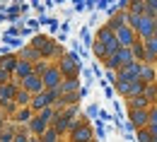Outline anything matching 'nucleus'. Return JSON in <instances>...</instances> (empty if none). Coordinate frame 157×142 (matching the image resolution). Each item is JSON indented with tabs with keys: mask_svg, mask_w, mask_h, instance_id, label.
<instances>
[{
	"mask_svg": "<svg viewBox=\"0 0 157 142\" xmlns=\"http://www.w3.org/2000/svg\"><path fill=\"white\" fill-rule=\"evenodd\" d=\"M29 104H32V94H29V92H24V89H17V94H15V106H17V108H27V106H29Z\"/></svg>",
	"mask_w": 157,
	"mask_h": 142,
	"instance_id": "obj_20",
	"label": "nucleus"
},
{
	"mask_svg": "<svg viewBox=\"0 0 157 142\" xmlns=\"http://www.w3.org/2000/svg\"><path fill=\"white\" fill-rule=\"evenodd\" d=\"M20 87L24 89V92H29L32 96H36V94L44 92V82H41V77H39V75H34V72H32L29 77H24V80L20 82Z\"/></svg>",
	"mask_w": 157,
	"mask_h": 142,
	"instance_id": "obj_9",
	"label": "nucleus"
},
{
	"mask_svg": "<svg viewBox=\"0 0 157 142\" xmlns=\"http://www.w3.org/2000/svg\"><path fill=\"white\" fill-rule=\"evenodd\" d=\"M80 92V80H63L58 87V94L60 96H73Z\"/></svg>",
	"mask_w": 157,
	"mask_h": 142,
	"instance_id": "obj_14",
	"label": "nucleus"
},
{
	"mask_svg": "<svg viewBox=\"0 0 157 142\" xmlns=\"http://www.w3.org/2000/svg\"><path fill=\"white\" fill-rule=\"evenodd\" d=\"M104 77L109 80V84H111V87H114V84H116V82H118V75H116V72H114V70H106V75H104Z\"/></svg>",
	"mask_w": 157,
	"mask_h": 142,
	"instance_id": "obj_36",
	"label": "nucleus"
},
{
	"mask_svg": "<svg viewBox=\"0 0 157 142\" xmlns=\"http://www.w3.org/2000/svg\"><path fill=\"white\" fill-rule=\"evenodd\" d=\"M15 133H17V125L7 121V125L0 130V142H15Z\"/></svg>",
	"mask_w": 157,
	"mask_h": 142,
	"instance_id": "obj_18",
	"label": "nucleus"
},
{
	"mask_svg": "<svg viewBox=\"0 0 157 142\" xmlns=\"http://www.w3.org/2000/svg\"><path fill=\"white\" fill-rule=\"evenodd\" d=\"M87 94H90V89H87V87H80V92H78V96H80V99H85Z\"/></svg>",
	"mask_w": 157,
	"mask_h": 142,
	"instance_id": "obj_39",
	"label": "nucleus"
},
{
	"mask_svg": "<svg viewBox=\"0 0 157 142\" xmlns=\"http://www.w3.org/2000/svg\"><path fill=\"white\" fill-rule=\"evenodd\" d=\"M58 70L60 75H63V80H78L80 72H82V60H80V56L75 51H70V53H63V58L58 63Z\"/></svg>",
	"mask_w": 157,
	"mask_h": 142,
	"instance_id": "obj_2",
	"label": "nucleus"
},
{
	"mask_svg": "<svg viewBox=\"0 0 157 142\" xmlns=\"http://www.w3.org/2000/svg\"><path fill=\"white\" fill-rule=\"evenodd\" d=\"M138 72H140V63H131V65H126V67L116 70L118 82H126V84H131V82H138Z\"/></svg>",
	"mask_w": 157,
	"mask_h": 142,
	"instance_id": "obj_10",
	"label": "nucleus"
},
{
	"mask_svg": "<svg viewBox=\"0 0 157 142\" xmlns=\"http://www.w3.org/2000/svg\"><path fill=\"white\" fill-rule=\"evenodd\" d=\"M155 27H157V20H150V17H140L138 20V27H136V36L140 41H147L155 36Z\"/></svg>",
	"mask_w": 157,
	"mask_h": 142,
	"instance_id": "obj_6",
	"label": "nucleus"
},
{
	"mask_svg": "<svg viewBox=\"0 0 157 142\" xmlns=\"http://www.w3.org/2000/svg\"><path fill=\"white\" fill-rule=\"evenodd\" d=\"M85 118H90V121H97L99 118V106L97 104H90V106L85 108Z\"/></svg>",
	"mask_w": 157,
	"mask_h": 142,
	"instance_id": "obj_28",
	"label": "nucleus"
},
{
	"mask_svg": "<svg viewBox=\"0 0 157 142\" xmlns=\"http://www.w3.org/2000/svg\"><path fill=\"white\" fill-rule=\"evenodd\" d=\"M34 72V65L27 60H17V67H15V72H12V77H15V82H22L24 77H29Z\"/></svg>",
	"mask_w": 157,
	"mask_h": 142,
	"instance_id": "obj_13",
	"label": "nucleus"
},
{
	"mask_svg": "<svg viewBox=\"0 0 157 142\" xmlns=\"http://www.w3.org/2000/svg\"><path fill=\"white\" fill-rule=\"evenodd\" d=\"M20 15H22L20 5H10V7H7V20L12 22V24H17V22H20Z\"/></svg>",
	"mask_w": 157,
	"mask_h": 142,
	"instance_id": "obj_26",
	"label": "nucleus"
},
{
	"mask_svg": "<svg viewBox=\"0 0 157 142\" xmlns=\"http://www.w3.org/2000/svg\"><path fill=\"white\" fill-rule=\"evenodd\" d=\"M94 137H97V140H104V137H106V130H104V123L99 121H94Z\"/></svg>",
	"mask_w": 157,
	"mask_h": 142,
	"instance_id": "obj_32",
	"label": "nucleus"
},
{
	"mask_svg": "<svg viewBox=\"0 0 157 142\" xmlns=\"http://www.w3.org/2000/svg\"><path fill=\"white\" fill-rule=\"evenodd\" d=\"M0 39H2V34H0Z\"/></svg>",
	"mask_w": 157,
	"mask_h": 142,
	"instance_id": "obj_47",
	"label": "nucleus"
},
{
	"mask_svg": "<svg viewBox=\"0 0 157 142\" xmlns=\"http://www.w3.org/2000/svg\"><path fill=\"white\" fill-rule=\"evenodd\" d=\"M128 15L143 17V15H145V0H131V2H128Z\"/></svg>",
	"mask_w": 157,
	"mask_h": 142,
	"instance_id": "obj_22",
	"label": "nucleus"
},
{
	"mask_svg": "<svg viewBox=\"0 0 157 142\" xmlns=\"http://www.w3.org/2000/svg\"><path fill=\"white\" fill-rule=\"evenodd\" d=\"M131 53H133V60H136V63H143V60H145V56H147V51H145V43L138 39L136 43L131 46Z\"/></svg>",
	"mask_w": 157,
	"mask_h": 142,
	"instance_id": "obj_19",
	"label": "nucleus"
},
{
	"mask_svg": "<svg viewBox=\"0 0 157 142\" xmlns=\"http://www.w3.org/2000/svg\"><path fill=\"white\" fill-rule=\"evenodd\" d=\"M114 36H116V41H118V46H121V48H131V46L138 41L136 31H133L128 24H123L121 29H116V31H114Z\"/></svg>",
	"mask_w": 157,
	"mask_h": 142,
	"instance_id": "obj_7",
	"label": "nucleus"
},
{
	"mask_svg": "<svg viewBox=\"0 0 157 142\" xmlns=\"http://www.w3.org/2000/svg\"><path fill=\"white\" fill-rule=\"evenodd\" d=\"M143 96L150 101V106H152V104H157V82H152V84H145V92H143Z\"/></svg>",
	"mask_w": 157,
	"mask_h": 142,
	"instance_id": "obj_24",
	"label": "nucleus"
},
{
	"mask_svg": "<svg viewBox=\"0 0 157 142\" xmlns=\"http://www.w3.org/2000/svg\"><path fill=\"white\" fill-rule=\"evenodd\" d=\"M17 58H20V60H27V63H32V65L41 60L39 51H34V48H32L29 43H27V46H22V48H20V53H17Z\"/></svg>",
	"mask_w": 157,
	"mask_h": 142,
	"instance_id": "obj_16",
	"label": "nucleus"
},
{
	"mask_svg": "<svg viewBox=\"0 0 157 142\" xmlns=\"http://www.w3.org/2000/svg\"><path fill=\"white\" fill-rule=\"evenodd\" d=\"M138 82H143V84H152V82H157V67H155V65H145V63H140Z\"/></svg>",
	"mask_w": 157,
	"mask_h": 142,
	"instance_id": "obj_12",
	"label": "nucleus"
},
{
	"mask_svg": "<svg viewBox=\"0 0 157 142\" xmlns=\"http://www.w3.org/2000/svg\"><path fill=\"white\" fill-rule=\"evenodd\" d=\"M136 140L138 142H152L155 137L150 135V130H147V128H143V130H136Z\"/></svg>",
	"mask_w": 157,
	"mask_h": 142,
	"instance_id": "obj_29",
	"label": "nucleus"
},
{
	"mask_svg": "<svg viewBox=\"0 0 157 142\" xmlns=\"http://www.w3.org/2000/svg\"><path fill=\"white\" fill-rule=\"evenodd\" d=\"M48 29H51V34H53V31H58V29H60V22L51 17V20H48Z\"/></svg>",
	"mask_w": 157,
	"mask_h": 142,
	"instance_id": "obj_38",
	"label": "nucleus"
},
{
	"mask_svg": "<svg viewBox=\"0 0 157 142\" xmlns=\"http://www.w3.org/2000/svg\"><path fill=\"white\" fill-rule=\"evenodd\" d=\"M29 142H39V137H34V135H32V137H29Z\"/></svg>",
	"mask_w": 157,
	"mask_h": 142,
	"instance_id": "obj_43",
	"label": "nucleus"
},
{
	"mask_svg": "<svg viewBox=\"0 0 157 142\" xmlns=\"http://www.w3.org/2000/svg\"><path fill=\"white\" fill-rule=\"evenodd\" d=\"M152 5H155V15H157V0H152Z\"/></svg>",
	"mask_w": 157,
	"mask_h": 142,
	"instance_id": "obj_44",
	"label": "nucleus"
},
{
	"mask_svg": "<svg viewBox=\"0 0 157 142\" xmlns=\"http://www.w3.org/2000/svg\"><path fill=\"white\" fill-rule=\"evenodd\" d=\"M145 92V84L143 82H131L128 89H126V99H136V96H143Z\"/></svg>",
	"mask_w": 157,
	"mask_h": 142,
	"instance_id": "obj_21",
	"label": "nucleus"
},
{
	"mask_svg": "<svg viewBox=\"0 0 157 142\" xmlns=\"http://www.w3.org/2000/svg\"><path fill=\"white\" fill-rule=\"evenodd\" d=\"M29 137H32V135H29V130L17 125V133H15V142H29Z\"/></svg>",
	"mask_w": 157,
	"mask_h": 142,
	"instance_id": "obj_30",
	"label": "nucleus"
},
{
	"mask_svg": "<svg viewBox=\"0 0 157 142\" xmlns=\"http://www.w3.org/2000/svg\"><path fill=\"white\" fill-rule=\"evenodd\" d=\"M152 142H157V137H155V140H152Z\"/></svg>",
	"mask_w": 157,
	"mask_h": 142,
	"instance_id": "obj_46",
	"label": "nucleus"
},
{
	"mask_svg": "<svg viewBox=\"0 0 157 142\" xmlns=\"http://www.w3.org/2000/svg\"><path fill=\"white\" fill-rule=\"evenodd\" d=\"M99 121H101V123H106V121L111 123V121H114V116H111L109 111H101V108H99Z\"/></svg>",
	"mask_w": 157,
	"mask_h": 142,
	"instance_id": "obj_37",
	"label": "nucleus"
},
{
	"mask_svg": "<svg viewBox=\"0 0 157 142\" xmlns=\"http://www.w3.org/2000/svg\"><path fill=\"white\" fill-rule=\"evenodd\" d=\"M39 142H63V140H60V135L53 130V128H48V130L39 137Z\"/></svg>",
	"mask_w": 157,
	"mask_h": 142,
	"instance_id": "obj_25",
	"label": "nucleus"
},
{
	"mask_svg": "<svg viewBox=\"0 0 157 142\" xmlns=\"http://www.w3.org/2000/svg\"><path fill=\"white\" fill-rule=\"evenodd\" d=\"M155 36H157V27H155Z\"/></svg>",
	"mask_w": 157,
	"mask_h": 142,
	"instance_id": "obj_45",
	"label": "nucleus"
},
{
	"mask_svg": "<svg viewBox=\"0 0 157 142\" xmlns=\"http://www.w3.org/2000/svg\"><path fill=\"white\" fill-rule=\"evenodd\" d=\"M80 41H82L87 48H92L94 39H92V34H90V27H82V29H80Z\"/></svg>",
	"mask_w": 157,
	"mask_h": 142,
	"instance_id": "obj_27",
	"label": "nucleus"
},
{
	"mask_svg": "<svg viewBox=\"0 0 157 142\" xmlns=\"http://www.w3.org/2000/svg\"><path fill=\"white\" fill-rule=\"evenodd\" d=\"M128 123H133L136 130L147 128V111H138V108H128Z\"/></svg>",
	"mask_w": 157,
	"mask_h": 142,
	"instance_id": "obj_11",
	"label": "nucleus"
},
{
	"mask_svg": "<svg viewBox=\"0 0 157 142\" xmlns=\"http://www.w3.org/2000/svg\"><path fill=\"white\" fill-rule=\"evenodd\" d=\"M92 140H97L92 123L87 121L85 116H78L75 123H73V128H70V133H68V142H92Z\"/></svg>",
	"mask_w": 157,
	"mask_h": 142,
	"instance_id": "obj_3",
	"label": "nucleus"
},
{
	"mask_svg": "<svg viewBox=\"0 0 157 142\" xmlns=\"http://www.w3.org/2000/svg\"><path fill=\"white\" fill-rule=\"evenodd\" d=\"M106 7H109V2H104V0H99V2H97V10H106Z\"/></svg>",
	"mask_w": 157,
	"mask_h": 142,
	"instance_id": "obj_41",
	"label": "nucleus"
},
{
	"mask_svg": "<svg viewBox=\"0 0 157 142\" xmlns=\"http://www.w3.org/2000/svg\"><path fill=\"white\" fill-rule=\"evenodd\" d=\"M17 53H7V56H0V70H5V72H15V67H17Z\"/></svg>",
	"mask_w": 157,
	"mask_h": 142,
	"instance_id": "obj_17",
	"label": "nucleus"
},
{
	"mask_svg": "<svg viewBox=\"0 0 157 142\" xmlns=\"http://www.w3.org/2000/svg\"><path fill=\"white\" fill-rule=\"evenodd\" d=\"M145 43V51L150 53V56H155L157 58V36H152V39H147V41H143Z\"/></svg>",
	"mask_w": 157,
	"mask_h": 142,
	"instance_id": "obj_31",
	"label": "nucleus"
},
{
	"mask_svg": "<svg viewBox=\"0 0 157 142\" xmlns=\"http://www.w3.org/2000/svg\"><path fill=\"white\" fill-rule=\"evenodd\" d=\"M73 123H75V118H70L65 111H60V113H56V118H53V125H51V128H53L60 137H63V135H68V133H70Z\"/></svg>",
	"mask_w": 157,
	"mask_h": 142,
	"instance_id": "obj_8",
	"label": "nucleus"
},
{
	"mask_svg": "<svg viewBox=\"0 0 157 142\" xmlns=\"http://www.w3.org/2000/svg\"><path fill=\"white\" fill-rule=\"evenodd\" d=\"M147 125H157V104H152L147 111Z\"/></svg>",
	"mask_w": 157,
	"mask_h": 142,
	"instance_id": "obj_34",
	"label": "nucleus"
},
{
	"mask_svg": "<svg viewBox=\"0 0 157 142\" xmlns=\"http://www.w3.org/2000/svg\"><path fill=\"white\" fill-rule=\"evenodd\" d=\"M32 116H34V113H32V108H29V106H27V108H17V111H15V116H12V123H15V125H20V128H27L29 121H32Z\"/></svg>",
	"mask_w": 157,
	"mask_h": 142,
	"instance_id": "obj_15",
	"label": "nucleus"
},
{
	"mask_svg": "<svg viewBox=\"0 0 157 142\" xmlns=\"http://www.w3.org/2000/svg\"><path fill=\"white\" fill-rule=\"evenodd\" d=\"M5 125H7V116H5V113H2V111H0V130H2V128H5Z\"/></svg>",
	"mask_w": 157,
	"mask_h": 142,
	"instance_id": "obj_40",
	"label": "nucleus"
},
{
	"mask_svg": "<svg viewBox=\"0 0 157 142\" xmlns=\"http://www.w3.org/2000/svg\"><path fill=\"white\" fill-rule=\"evenodd\" d=\"M41 82H44V89H46V92H53V89H58L60 82H63V75H60L58 65H48V70L41 75Z\"/></svg>",
	"mask_w": 157,
	"mask_h": 142,
	"instance_id": "obj_5",
	"label": "nucleus"
},
{
	"mask_svg": "<svg viewBox=\"0 0 157 142\" xmlns=\"http://www.w3.org/2000/svg\"><path fill=\"white\" fill-rule=\"evenodd\" d=\"M48 65H51L48 60H39V63H34V75H39V77H41V75L48 70Z\"/></svg>",
	"mask_w": 157,
	"mask_h": 142,
	"instance_id": "obj_33",
	"label": "nucleus"
},
{
	"mask_svg": "<svg viewBox=\"0 0 157 142\" xmlns=\"http://www.w3.org/2000/svg\"><path fill=\"white\" fill-rule=\"evenodd\" d=\"M12 80H15V77H12L10 72H5V70H0V87H2V84H10Z\"/></svg>",
	"mask_w": 157,
	"mask_h": 142,
	"instance_id": "obj_35",
	"label": "nucleus"
},
{
	"mask_svg": "<svg viewBox=\"0 0 157 142\" xmlns=\"http://www.w3.org/2000/svg\"><path fill=\"white\" fill-rule=\"evenodd\" d=\"M29 46L34 48V51H39L41 60H51V58H63V48H60L58 41H53L48 34H36L34 39L29 41Z\"/></svg>",
	"mask_w": 157,
	"mask_h": 142,
	"instance_id": "obj_1",
	"label": "nucleus"
},
{
	"mask_svg": "<svg viewBox=\"0 0 157 142\" xmlns=\"http://www.w3.org/2000/svg\"><path fill=\"white\" fill-rule=\"evenodd\" d=\"M147 130H150V135H152V137H157V125H147Z\"/></svg>",
	"mask_w": 157,
	"mask_h": 142,
	"instance_id": "obj_42",
	"label": "nucleus"
},
{
	"mask_svg": "<svg viewBox=\"0 0 157 142\" xmlns=\"http://www.w3.org/2000/svg\"><path fill=\"white\" fill-rule=\"evenodd\" d=\"M128 108H138V111H150V101L145 96H136V99H128Z\"/></svg>",
	"mask_w": 157,
	"mask_h": 142,
	"instance_id": "obj_23",
	"label": "nucleus"
},
{
	"mask_svg": "<svg viewBox=\"0 0 157 142\" xmlns=\"http://www.w3.org/2000/svg\"><path fill=\"white\" fill-rule=\"evenodd\" d=\"M94 39H97L99 43L104 46V51H106V58L116 56L118 48H121V46H118V41H116V36H114V31H109V29H106V24L97 29V36H94Z\"/></svg>",
	"mask_w": 157,
	"mask_h": 142,
	"instance_id": "obj_4",
	"label": "nucleus"
}]
</instances>
